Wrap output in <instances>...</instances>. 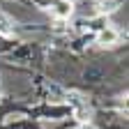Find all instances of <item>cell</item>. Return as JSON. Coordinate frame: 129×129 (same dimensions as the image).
I'll return each instance as SVG.
<instances>
[{"label":"cell","mask_w":129,"mask_h":129,"mask_svg":"<svg viewBox=\"0 0 129 129\" xmlns=\"http://www.w3.org/2000/svg\"><path fill=\"white\" fill-rule=\"evenodd\" d=\"M35 3L46 9L48 14H53L55 19H64V16L72 14V3L69 0H35Z\"/></svg>","instance_id":"6da1fadb"}]
</instances>
